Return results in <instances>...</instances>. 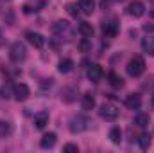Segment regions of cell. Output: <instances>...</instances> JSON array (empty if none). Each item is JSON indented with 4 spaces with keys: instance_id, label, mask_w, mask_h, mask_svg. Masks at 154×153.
Here are the masks:
<instances>
[{
    "instance_id": "20",
    "label": "cell",
    "mask_w": 154,
    "mask_h": 153,
    "mask_svg": "<svg viewBox=\"0 0 154 153\" xmlns=\"http://www.w3.org/2000/svg\"><path fill=\"white\" fill-rule=\"evenodd\" d=\"M13 133V124L9 121H0V137H7Z\"/></svg>"
},
{
    "instance_id": "16",
    "label": "cell",
    "mask_w": 154,
    "mask_h": 153,
    "mask_svg": "<svg viewBox=\"0 0 154 153\" xmlns=\"http://www.w3.org/2000/svg\"><path fill=\"white\" fill-rule=\"evenodd\" d=\"M79 33H81L84 38H91V36H93V27H91V24L81 22V24H79Z\"/></svg>"
},
{
    "instance_id": "13",
    "label": "cell",
    "mask_w": 154,
    "mask_h": 153,
    "mask_svg": "<svg viewBox=\"0 0 154 153\" xmlns=\"http://www.w3.org/2000/svg\"><path fill=\"white\" fill-rule=\"evenodd\" d=\"M34 124L38 130H43L48 124V112H39V114L34 115Z\"/></svg>"
},
{
    "instance_id": "17",
    "label": "cell",
    "mask_w": 154,
    "mask_h": 153,
    "mask_svg": "<svg viewBox=\"0 0 154 153\" xmlns=\"http://www.w3.org/2000/svg\"><path fill=\"white\" fill-rule=\"evenodd\" d=\"M72 69H74V61L72 60H61L59 65H57V70L61 74H68V72H72Z\"/></svg>"
},
{
    "instance_id": "30",
    "label": "cell",
    "mask_w": 154,
    "mask_h": 153,
    "mask_svg": "<svg viewBox=\"0 0 154 153\" xmlns=\"http://www.w3.org/2000/svg\"><path fill=\"white\" fill-rule=\"evenodd\" d=\"M152 18H154V11H152Z\"/></svg>"
},
{
    "instance_id": "10",
    "label": "cell",
    "mask_w": 154,
    "mask_h": 153,
    "mask_svg": "<svg viewBox=\"0 0 154 153\" xmlns=\"http://www.w3.org/2000/svg\"><path fill=\"white\" fill-rule=\"evenodd\" d=\"M56 141H57V135H56L54 132H48V133H45V135L41 137L39 146H41V148H45V150H48V148H54Z\"/></svg>"
},
{
    "instance_id": "1",
    "label": "cell",
    "mask_w": 154,
    "mask_h": 153,
    "mask_svg": "<svg viewBox=\"0 0 154 153\" xmlns=\"http://www.w3.org/2000/svg\"><path fill=\"white\" fill-rule=\"evenodd\" d=\"M143 70H145V60L142 56H134V58L129 60V63H127V74L131 77L142 76Z\"/></svg>"
},
{
    "instance_id": "28",
    "label": "cell",
    "mask_w": 154,
    "mask_h": 153,
    "mask_svg": "<svg viewBox=\"0 0 154 153\" xmlns=\"http://www.w3.org/2000/svg\"><path fill=\"white\" fill-rule=\"evenodd\" d=\"M143 31H145V33H154V25L145 24V25H143Z\"/></svg>"
},
{
    "instance_id": "9",
    "label": "cell",
    "mask_w": 154,
    "mask_h": 153,
    "mask_svg": "<svg viewBox=\"0 0 154 153\" xmlns=\"http://www.w3.org/2000/svg\"><path fill=\"white\" fill-rule=\"evenodd\" d=\"M102 33L106 34V36H109V38H113L118 34V22L116 20H108V22H104L102 24Z\"/></svg>"
},
{
    "instance_id": "14",
    "label": "cell",
    "mask_w": 154,
    "mask_h": 153,
    "mask_svg": "<svg viewBox=\"0 0 154 153\" xmlns=\"http://www.w3.org/2000/svg\"><path fill=\"white\" fill-rule=\"evenodd\" d=\"M142 50L149 56H154V36H147L142 40Z\"/></svg>"
},
{
    "instance_id": "26",
    "label": "cell",
    "mask_w": 154,
    "mask_h": 153,
    "mask_svg": "<svg viewBox=\"0 0 154 153\" xmlns=\"http://www.w3.org/2000/svg\"><path fill=\"white\" fill-rule=\"evenodd\" d=\"M63 151H66V153H77V151H79V148H77V144H70V142H68V144H65V146H63Z\"/></svg>"
},
{
    "instance_id": "22",
    "label": "cell",
    "mask_w": 154,
    "mask_h": 153,
    "mask_svg": "<svg viewBox=\"0 0 154 153\" xmlns=\"http://www.w3.org/2000/svg\"><path fill=\"white\" fill-rule=\"evenodd\" d=\"M109 83H111V86H115V88H122L124 86V79L118 76L116 72H109Z\"/></svg>"
},
{
    "instance_id": "31",
    "label": "cell",
    "mask_w": 154,
    "mask_h": 153,
    "mask_svg": "<svg viewBox=\"0 0 154 153\" xmlns=\"http://www.w3.org/2000/svg\"><path fill=\"white\" fill-rule=\"evenodd\" d=\"M116 2H122V0H116Z\"/></svg>"
},
{
    "instance_id": "6",
    "label": "cell",
    "mask_w": 154,
    "mask_h": 153,
    "mask_svg": "<svg viewBox=\"0 0 154 153\" xmlns=\"http://www.w3.org/2000/svg\"><path fill=\"white\" fill-rule=\"evenodd\" d=\"M143 13H145V5H143V2H140V0H134V2H131V4L127 5V15H131V16H134V18L143 16Z\"/></svg>"
},
{
    "instance_id": "8",
    "label": "cell",
    "mask_w": 154,
    "mask_h": 153,
    "mask_svg": "<svg viewBox=\"0 0 154 153\" xmlns=\"http://www.w3.org/2000/svg\"><path fill=\"white\" fill-rule=\"evenodd\" d=\"M102 67L100 65H97V63H93V65H90L88 67V70H86V76L90 81H93V83H97V81H100V77H102Z\"/></svg>"
},
{
    "instance_id": "29",
    "label": "cell",
    "mask_w": 154,
    "mask_h": 153,
    "mask_svg": "<svg viewBox=\"0 0 154 153\" xmlns=\"http://www.w3.org/2000/svg\"><path fill=\"white\" fill-rule=\"evenodd\" d=\"M100 5H102V7H104V9H106V7H108V5H109V2H108V0H102V2H100Z\"/></svg>"
},
{
    "instance_id": "18",
    "label": "cell",
    "mask_w": 154,
    "mask_h": 153,
    "mask_svg": "<svg viewBox=\"0 0 154 153\" xmlns=\"http://www.w3.org/2000/svg\"><path fill=\"white\" fill-rule=\"evenodd\" d=\"M109 139H111L113 144H120V142H122V130H120L118 126H113V128L109 130Z\"/></svg>"
},
{
    "instance_id": "25",
    "label": "cell",
    "mask_w": 154,
    "mask_h": 153,
    "mask_svg": "<svg viewBox=\"0 0 154 153\" xmlns=\"http://www.w3.org/2000/svg\"><path fill=\"white\" fill-rule=\"evenodd\" d=\"M77 47H79L81 52H90V50H91V40L90 38H82L79 43H77Z\"/></svg>"
},
{
    "instance_id": "21",
    "label": "cell",
    "mask_w": 154,
    "mask_h": 153,
    "mask_svg": "<svg viewBox=\"0 0 154 153\" xmlns=\"http://www.w3.org/2000/svg\"><path fill=\"white\" fill-rule=\"evenodd\" d=\"M66 29H68V22H65V20H57V22L52 25V31H54L56 34H63Z\"/></svg>"
},
{
    "instance_id": "2",
    "label": "cell",
    "mask_w": 154,
    "mask_h": 153,
    "mask_svg": "<svg viewBox=\"0 0 154 153\" xmlns=\"http://www.w3.org/2000/svg\"><path fill=\"white\" fill-rule=\"evenodd\" d=\"M25 56H27L25 45H23L22 41H14V43L11 45V49H9V58H11L14 63H20V61L25 60Z\"/></svg>"
},
{
    "instance_id": "12",
    "label": "cell",
    "mask_w": 154,
    "mask_h": 153,
    "mask_svg": "<svg viewBox=\"0 0 154 153\" xmlns=\"http://www.w3.org/2000/svg\"><path fill=\"white\" fill-rule=\"evenodd\" d=\"M81 106H82V110H86V112H90V110H93L95 108V97L88 92V94H84L82 96V99H81Z\"/></svg>"
},
{
    "instance_id": "4",
    "label": "cell",
    "mask_w": 154,
    "mask_h": 153,
    "mask_svg": "<svg viewBox=\"0 0 154 153\" xmlns=\"http://www.w3.org/2000/svg\"><path fill=\"white\" fill-rule=\"evenodd\" d=\"M90 124H91L90 119H86V117H82V115H77V117H74V119L70 121V130H72L74 133H79V132L88 130Z\"/></svg>"
},
{
    "instance_id": "27",
    "label": "cell",
    "mask_w": 154,
    "mask_h": 153,
    "mask_svg": "<svg viewBox=\"0 0 154 153\" xmlns=\"http://www.w3.org/2000/svg\"><path fill=\"white\" fill-rule=\"evenodd\" d=\"M66 7H68V13H70L72 16H77V15H79V7H77L75 4H68Z\"/></svg>"
},
{
    "instance_id": "5",
    "label": "cell",
    "mask_w": 154,
    "mask_h": 153,
    "mask_svg": "<svg viewBox=\"0 0 154 153\" xmlns=\"http://www.w3.org/2000/svg\"><path fill=\"white\" fill-rule=\"evenodd\" d=\"M13 94H14V99L16 101H27L29 96H31V88L25 83H18V85H14Z\"/></svg>"
},
{
    "instance_id": "33",
    "label": "cell",
    "mask_w": 154,
    "mask_h": 153,
    "mask_svg": "<svg viewBox=\"0 0 154 153\" xmlns=\"http://www.w3.org/2000/svg\"><path fill=\"white\" fill-rule=\"evenodd\" d=\"M151 2H154V0H151Z\"/></svg>"
},
{
    "instance_id": "24",
    "label": "cell",
    "mask_w": 154,
    "mask_h": 153,
    "mask_svg": "<svg viewBox=\"0 0 154 153\" xmlns=\"http://www.w3.org/2000/svg\"><path fill=\"white\" fill-rule=\"evenodd\" d=\"M74 94H75V88H70V86H66V88H63V92H61V97L66 101V103H72L75 97H74Z\"/></svg>"
},
{
    "instance_id": "7",
    "label": "cell",
    "mask_w": 154,
    "mask_h": 153,
    "mask_svg": "<svg viewBox=\"0 0 154 153\" xmlns=\"http://www.w3.org/2000/svg\"><path fill=\"white\" fill-rule=\"evenodd\" d=\"M25 38H27V41H29L34 49H43V47H45V38H43L39 33L27 31V33H25Z\"/></svg>"
},
{
    "instance_id": "15",
    "label": "cell",
    "mask_w": 154,
    "mask_h": 153,
    "mask_svg": "<svg viewBox=\"0 0 154 153\" xmlns=\"http://www.w3.org/2000/svg\"><path fill=\"white\" fill-rule=\"evenodd\" d=\"M79 9L84 15H91L95 11V0H79Z\"/></svg>"
},
{
    "instance_id": "23",
    "label": "cell",
    "mask_w": 154,
    "mask_h": 153,
    "mask_svg": "<svg viewBox=\"0 0 154 153\" xmlns=\"http://www.w3.org/2000/svg\"><path fill=\"white\" fill-rule=\"evenodd\" d=\"M138 144H140V148L145 151V150H149V146H151V135L149 133H142L140 137H138Z\"/></svg>"
},
{
    "instance_id": "11",
    "label": "cell",
    "mask_w": 154,
    "mask_h": 153,
    "mask_svg": "<svg viewBox=\"0 0 154 153\" xmlns=\"http://www.w3.org/2000/svg\"><path fill=\"white\" fill-rule=\"evenodd\" d=\"M125 106H127L129 110H138V108L142 106V97H140L138 94H129V96L125 97Z\"/></svg>"
},
{
    "instance_id": "19",
    "label": "cell",
    "mask_w": 154,
    "mask_h": 153,
    "mask_svg": "<svg viewBox=\"0 0 154 153\" xmlns=\"http://www.w3.org/2000/svg\"><path fill=\"white\" fill-rule=\"evenodd\" d=\"M149 121H151V115L149 114H138L134 117V124L140 126V128H145L149 124Z\"/></svg>"
},
{
    "instance_id": "32",
    "label": "cell",
    "mask_w": 154,
    "mask_h": 153,
    "mask_svg": "<svg viewBox=\"0 0 154 153\" xmlns=\"http://www.w3.org/2000/svg\"><path fill=\"white\" fill-rule=\"evenodd\" d=\"M152 103H154V97H152Z\"/></svg>"
},
{
    "instance_id": "3",
    "label": "cell",
    "mask_w": 154,
    "mask_h": 153,
    "mask_svg": "<svg viewBox=\"0 0 154 153\" xmlns=\"http://www.w3.org/2000/svg\"><path fill=\"white\" fill-rule=\"evenodd\" d=\"M99 114L100 117L104 119V121H116V117H118V108H116L115 105H111V103H104L102 106H100V110H99Z\"/></svg>"
}]
</instances>
